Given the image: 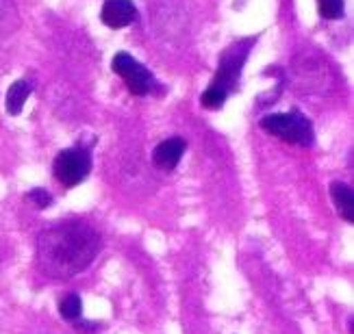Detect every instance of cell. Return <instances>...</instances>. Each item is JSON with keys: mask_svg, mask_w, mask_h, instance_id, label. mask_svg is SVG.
Here are the masks:
<instances>
[{"mask_svg": "<svg viewBox=\"0 0 354 334\" xmlns=\"http://www.w3.org/2000/svg\"><path fill=\"white\" fill-rule=\"evenodd\" d=\"M100 252V235L85 222H64L37 239V265L50 278H72Z\"/></svg>", "mask_w": 354, "mask_h": 334, "instance_id": "cell-1", "label": "cell"}, {"mask_svg": "<svg viewBox=\"0 0 354 334\" xmlns=\"http://www.w3.org/2000/svg\"><path fill=\"white\" fill-rule=\"evenodd\" d=\"M259 126L268 135L276 137V139H283L287 144L302 146V148L313 146V139H315L313 124L300 111L270 113L266 117H261Z\"/></svg>", "mask_w": 354, "mask_h": 334, "instance_id": "cell-2", "label": "cell"}, {"mask_svg": "<svg viewBox=\"0 0 354 334\" xmlns=\"http://www.w3.org/2000/svg\"><path fill=\"white\" fill-rule=\"evenodd\" d=\"M91 172V152L83 146H74L59 152L53 163V174L64 187L72 189L89 176Z\"/></svg>", "mask_w": 354, "mask_h": 334, "instance_id": "cell-3", "label": "cell"}, {"mask_svg": "<svg viewBox=\"0 0 354 334\" xmlns=\"http://www.w3.org/2000/svg\"><path fill=\"white\" fill-rule=\"evenodd\" d=\"M250 48H252V39L250 41L243 39L235 46H230L220 59V68H218V72H215L211 85L222 89L224 94H230V91L237 87V81L241 76L245 59H248V55H250Z\"/></svg>", "mask_w": 354, "mask_h": 334, "instance_id": "cell-4", "label": "cell"}, {"mask_svg": "<svg viewBox=\"0 0 354 334\" xmlns=\"http://www.w3.org/2000/svg\"><path fill=\"white\" fill-rule=\"evenodd\" d=\"M113 72L120 76L133 96H148L155 89V76L146 66H142L135 57L127 52H118L113 57Z\"/></svg>", "mask_w": 354, "mask_h": 334, "instance_id": "cell-5", "label": "cell"}, {"mask_svg": "<svg viewBox=\"0 0 354 334\" xmlns=\"http://www.w3.org/2000/svg\"><path fill=\"white\" fill-rule=\"evenodd\" d=\"M137 18V7L131 0H104L100 20L109 28H127Z\"/></svg>", "mask_w": 354, "mask_h": 334, "instance_id": "cell-6", "label": "cell"}, {"mask_svg": "<svg viewBox=\"0 0 354 334\" xmlns=\"http://www.w3.org/2000/svg\"><path fill=\"white\" fill-rule=\"evenodd\" d=\"M185 150H187V141L180 139V137H170V139L161 141L155 152H152V161L163 172H172L174 167L180 163Z\"/></svg>", "mask_w": 354, "mask_h": 334, "instance_id": "cell-7", "label": "cell"}, {"mask_svg": "<svg viewBox=\"0 0 354 334\" xmlns=\"http://www.w3.org/2000/svg\"><path fill=\"white\" fill-rule=\"evenodd\" d=\"M330 197H333L337 210H339V215L348 224H352L354 222V195H352V189L346 185V182L337 180L330 185Z\"/></svg>", "mask_w": 354, "mask_h": 334, "instance_id": "cell-8", "label": "cell"}, {"mask_svg": "<svg viewBox=\"0 0 354 334\" xmlns=\"http://www.w3.org/2000/svg\"><path fill=\"white\" fill-rule=\"evenodd\" d=\"M30 91H33V85H30L26 79H18L7 91V98H5V104H7V111L11 115H20L24 104L30 96Z\"/></svg>", "mask_w": 354, "mask_h": 334, "instance_id": "cell-9", "label": "cell"}, {"mask_svg": "<svg viewBox=\"0 0 354 334\" xmlns=\"http://www.w3.org/2000/svg\"><path fill=\"white\" fill-rule=\"evenodd\" d=\"M20 26V13L13 0H0V39L9 37Z\"/></svg>", "mask_w": 354, "mask_h": 334, "instance_id": "cell-10", "label": "cell"}, {"mask_svg": "<svg viewBox=\"0 0 354 334\" xmlns=\"http://www.w3.org/2000/svg\"><path fill=\"white\" fill-rule=\"evenodd\" d=\"M59 313H61V317L66 319V322H79V317H81V313H83V302H81V297L76 295V293H68L64 299L59 302Z\"/></svg>", "mask_w": 354, "mask_h": 334, "instance_id": "cell-11", "label": "cell"}, {"mask_svg": "<svg viewBox=\"0 0 354 334\" xmlns=\"http://www.w3.org/2000/svg\"><path fill=\"white\" fill-rule=\"evenodd\" d=\"M344 0H317V11L324 20H339L344 18Z\"/></svg>", "mask_w": 354, "mask_h": 334, "instance_id": "cell-12", "label": "cell"}, {"mask_svg": "<svg viewBox=\"0 0 354 334\" xmlns=\"http://www.w3.org/2000/svg\"><path fill=\"white\" fill-rule=\"evenodd\" d=\"M28 200L33 202L37 208H46V206H50V202H53V195L46 191V189H30L28 191Z\"/></svg>", "mask_w": 354, "mask_h": 334, "instance_id": "cell-13", "label": "cell"}]
</instances>
